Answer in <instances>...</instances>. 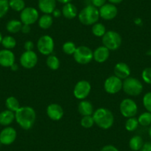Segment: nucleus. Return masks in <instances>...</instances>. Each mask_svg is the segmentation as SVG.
Wrapping results in <instances>:
<instances>
[{"label": "nucleus", "instance_id": "obj_49", "mask_svg": "<svg viewBox=\"0 0 151 151\" xmlns=\"http://www.w3.org/2000/svg\"><path fill=\"white\" fill-rule=\"evenodd\" d=\"M1 145H2V143H1V142H0V147H1Z\"/></svg>", "mask_w": 151, "mask_h": 151}, {"label": "nucleus", "instance_id": "obj_3", "mask_svg": "<svg viewBox=\"0 0 151 151\" xmlns=\"http://www.w3.org/2000/svg\"><path fill=\"white\" fill-rule=\"evenodd\" d=\"M78 17L82 24L93 25L99 19V11L93 5H88L79 12Z\"/></svg>", "mask_w": 151, "mask_h": 151}, {"label": "nucleus", "instance_id": "obj_13", "mask_svg": "<svg viewBox=\"0 0 151 151\" xmlns=\"http://www.w3.org/2000/svg\"><path fill=\"white\" fill-rule=\"evenodd\" d=\"M17 130L11 127H6L0 132V142L2 145H10L17 139Z\"/></svg>", "mask_w": 151, "mask_h": 151}, {"label": "nucleus", "instance_id": "obj_26", "mask_svg": "<svg viewBox=\"0 0 151 151\" xmlns=\"http://www.w3.org/2000/svg\"><path fill=\"white\" fill-rule=\"evenodd\" d=\"M5 106L7 109L15 113L19 109L20 104L18 99L14 96H9L5 101Z\"/></svg>", "mask_w": 151, "mask_h": 151}, {"label": "nucleus", "instance_id": "obj_40", "mask_svg": "<svg viewBox=\"0 0 151 151\" xmlns=\"http://www.w3.org/2000/svg\"><path fill=\"white\" fill-rule=\"evenodd\" d=\"M100 151H119V150L117 149V147H116L113 146V145H107L103 147Z\"/></svg>", "mask_w": 151, "mask_h": 151}, {"label": "nucleus", "instance_id": "obj_5", "mask_svg": "<svg viewBox=\"0 0 151 151\" xmlns=\"http://www.w3.org/2000/svg\"><path fill=\"white\" fill-rule=\"evenodd\" d=\"M122 39L120 34L114 30H109L102 36L103 46L110 50H116L120 47Z\"/></svg>", "mask_w": 151, "mask_h": 151}, {"label": "nucleus", "instance_id": "obj_29", "mask_svg": "<svg viewBox=\"0 0 151 151\" xmlns=\"http://www.w3.org/2000/svg\"><path fill=\"white\" fill-rule=\"evenodd\" d=\"M1 44L3 46L4 49H8V50H11L14 48L17 45V40L15 38L11 36H6L3 37Z\"/></svg>", "mask_w": 151, "mask_h": 151}, {"label": "nucleus", "instance_id": "obj_19", "mask_svg": "<svg viewBox=\"0 0 151 151\" xmlns=\"http://www.w3.org/2000/svg\"><path fill=\"white\" fill-rule=\"evenodd\" d=\"M38 6L45 14H50L56 9V0H39Z\"/></svg>", "mask_w": 151, "mask_h": 151}, {"label": "nucleus", "instance_id": "obj_41", "mask_svg": "<svg viewBox=\"0 0 151 151\" xmlns=\"http://www.w3.org/2000/svg\"><path fill=\"white\" fill-rule=\"evenodd\" d=\"M31 30V28H30V25H28V24H22V27L21 32L24 34H28L29 33Z\"/></svg>", "mask_w": 151, "mask_h": 151}, {"label": "nucleus", "instance_id": "obj_50", "mask_svg": "<svg viewBox=\"0 0 151 151\" xmlns=\"http://www.w3.org/2000/svg\"><path fill=\"white\" fill-rule=\"evenodd\" d=\"M64 151H69V150H64Z\"/></svg>", "mask_w": 151, "mask_h": 151}, {"label": "nucleus", "instance_id": "obj_32", "mask_svg": "<svg viewBox=\"0 0 151 151\" xmlns=\"http://www.w3.org/2000/svg\"><path fill=\"white\" fill-rule=\"evenodd\" d=\"M139 124L138 119L135 117L128 118L125 122V129L129 132L135 131L139 127Z\"/></svg>", "mask_w": 151, "mask_h": 151}, {"label": "nucleus", "instance_id": "obj_16", "mask_svg": "<svg viewBox=\"0 0 151 151\" xmlns=\"http://www.w3.org/2000/svg\"><path fill=\"white\" fill-rule=\"evenodd\" d=\"M15 63V55L11 50H0V65L4 68H11Z\"/></svg>", "mask_w": 151, "mask_h": 151}, {"label": "nucleus", "instance_id": "obj_31", "mask_svg": "<svg viewBox=\"0 0 151 151\" xmlns=\"http://www.w3.org/2000/svg\"><path fill=\"white\" fill-rule=\"evenodd\" d=\"M9 6L14 11L21 12L25 8V3L24 0H10Z\"/></svg>", "mask_w": 151, "mask_h": 151}, {"label": "nucleus", "instance_id": "obj_43", "mask_svg": "<svg viewBox=\"0 0 151 151\" xmlns=\"http://www.w3.org/2000/svg\"><path fill=\"white\" fill-rule=\"evenodd\" d=\"M52 14H53V17H55V18H59V17H61V15H62V11H59V9H55L54 11H53V12L52 13Z\"/></svg>", "mask_w": 151, "mask_h": 151}, {"label": "nucleus", "instance_id": "obj_15", "mask_svg": "<svg viewBox=\"0 0 151 151\" xmlns=\"http://www.w3.org/2000/svg\"><path fill=\"white\" fill-rule=\"evenodd\" d=\"M47 115L49 118L53 121H59L62 119L64 116V110L62 106L56 103L49 104L47 107Z\"/></svg>", "mask_w": 151, "mask_h": 151}, {"label": "nucleus", "instance_id": "obj_6", "mask_svg": "<svg viewBox=\"0 0 151 151\" xmlns=\"http://www.w3.org/2000/svg\"><path fill=\"white\" fill-rule=\"evenodd\" d=\"M73 58L78 64L88 65L93 59V52L87 46H79L73 53Z\"/></svg>", "mask_w": 151, "mask_h": 151}, {"label": "nucleus", "instance_id": "obj_23", "mask_svg": "<svg viewBox=\"0 0 151 151\" xmlns=\"http://www.w3.org/2000/svg\"><path fill=\"white\" fill-rule=\"evenodd\" d=\"M53 22V19L50 14H44L38 19V24L40 28L43 30H47L50 28Z\"/></svg>", "mask_w": 151, "mask_h": 151}, {"label": "nucleus", "instance_id": "obj_7", "mask_svg": "<svg viewBox=\"0 0 151 151\" xmlns=\"http://www.w3.org/2000/svg\"><path fill=\"white\" fill-rule=\"evenodd\" d=\"M119 110L122 115L125 118L135 117L138 113L137 104L132 99H124L120 103Z\"/></svg>", "mask_w": 151, "mask_h": 151}, {"label": "nucleus", "instance_id": "obj_10", "mask_svg": "<svg viewBox=\"0 0 151 151\" xmlns=\"http://www.w3.org/2000/svg\"><path fill=\"white\" fill-rule=\"evenodd\" d=\"M91 91V85L86 80L79 81L73 88V95L78 99H85Z\"/></svg>", "mask_w": 151, "mask_h": 151}, {"label": "nucleus", "instance_id": "obj_28", "mask_svg": "<svg viewBox=\"0 0 151 151\" xmlns=\"http://www.w3.org/2000/svg\"><path fill=\"white\" fill-rule=\"evenodd\" d=\"M46 64H47V66L52 70H56L59 69L60 66L59 59L54 55H49L48 57L46 59Z\"/></svg>", "mask_w": 151, "mask_h": 151}, {"label": "nucleus", "instance_id": "obj_45", "mask_svg": "<svg viewBox=\"0 0 151 151\" xmlns=\"http://www.w3.org/2000/svg\"><path fill=\"white\" fill-rule=\"evenodd\" d=\"M56 1H58L59 2H60V3H62V4H67V3H69V2H70L72 0H56Z\"/></svg>", "mask_w": 151, "mask_h": 151}, {"label": "nucleus", "instance_id": "obj_27", "mask_svg": "<svg viewBox=\"0 0 151 151\" xmlns=\"http://www.w3.org/2000/svg\"><path fill=\"white\" fill-rule=\"evenodd\" d=\"M91 31H92L93 34L97 37H102L107 32L105 26L99 22H96V24H93Z\"/></svg>", "mask_w": 151, "mask_h": 151}, {"label": "nucleus", "instance_id": "obj_14", "mask_svg": "<svg viewBox=\"0 0 151 151\" xmlns=\"http://www.w3.org/2000/svg\"><path fill=\"white\" fill-rule=\"evenodd\" d=\"M99 16L104 20H112L118 14V9L115 5L111 3L104 4L100 8Z\"/></svg>", "mask_w": 151, "mask_h": 151}, {"label": "nucleus", "instance_id": "obj_8", "mask_svg": "<svg viewBox=\"0 0 151 151\" xmlns=\"http://www.w3.org/2000/svg\"><path fill=\"white\" fill-rule=\"evenodd\" d=\"M36 46L40 53L45 56H49L54 50V41L50 36L45 35L38 40Z\"/></svg>", "mask_w": 151, "mask_h": 151}, {"label": "nucleus", "instance_id": "obj_12", "mask_svg": "<svg viewBox=\"0 0 151 151\" xmlns=\"http://www.w3.org/2000/svg\"><path fill=\"white\" fill-rule=\"evenodd\" d=\"M20 65L26 69H31L34 68L38 62L37 54L33 50L24 51L21 55L19 59Z\"/></svg>", "mask_w": 151, "mask_h": 151}, {"label": "nucleus", "instance_id": "obj_11", "mask_svg": "<svg viewBox=\"0 0 151 151\" xmlns=\"http://www.w3.org/2000/svg\"><path fill=\"white\" fill-rule=\"evenodd\" d=\"M39 17V12L36 8L32 7L24 8L20 14V21L24 24L31 25L38 21Z\"/></svg>", "mask_w": 151, "mask_h": 151}, {"label": "nucleus", "instance_id": "obj_9", "mask_svg": "<svg viewBox=\"0 0 151 151\" xmlns=\"http://www.w3.org/2000/svg\"><path fill=\"white\" fill-rule=\"evenodd\" d=\"M123 82L117 76H110L106 79L104 83V91L109 94H116L122 90Z\"/></svg>", "mask_w": 151, "mask_h": 151}, {"label": "nucleus", "instance_id": "obj_35", "mask_svg": "<svg viewBox=\"0 0 151 151\" xmlns=\"http://www.w3.org/2000/svg\"><path fill=\"white\" fill-rule=\"evenodd\" d=\"M9 1L8 0H0V19L5 17L9 11Z\"/></svg>", "mask_w": 151, "mask_h": 151}, {"label": "nucleus", "instance_id": "obj_24", "mask_svg": "<svg viewBox=\"0 0 151 151\" xmlns=\"http://www.w3.org/2000/svg\"><path fill=\"white\" fill-rule=\"evenodd\" d=\"M144 145V141L142 136H133L129 141V147L133 151H139Z\"/></svg>", "mask_w": 151, "mask_h": 151}, {"label": "nucleus", "instance_id": "obj_17", "mask_svg": "<svg viewBox=\"0 0 151 151\" xmlns=\"http://www.w3.org/2000/svg\"><path fill=\"white\" fill-rule=\"evenodd\" d=\"M114 75L118 78L125 79L130 75V68L128 65L124 62H119L114 66Z\"/></svg>", "mask_w": 151, "mask_h": 151}, {"label": "nucleus", "instance_id": "obj_18", "mask_svg": "<svg viewBox=\"0 0 151 151\" xmlns=\"http://www.w3.org/2000/svg\"><path fill=\"white\" fill-rule=\"evenodd\" d=\"M110 57V50L104 46H99L93 51V59L98 63L106 62Z\"/></svg>", "mask_w": 151, "mask_h": 151}, {"label": "nucleus", "instance_id": "obj_33", "mask_svg": "<svg viewBox=\"0 0 151 151\" xmlns=\"http://www.w3.org/2000/svg\"><path fill=\"white\" fill-rule=\"evenodd\" d=\"M76 47H76V44L73 42H66L62 45V50H63L64 53L68 55H73L76 50Z\"/></svg>", "mask_w": 151, "mask_h": 151}, {"label": "nucleus", "instance_id": "obj_47", "mask_svg": "<svg viewBox=\"0 0 151 151\" xmlns=\"http://www.w3.org/2000/svg\"><path fill=\"white\" fill-rule=\"evenodd\" d=\"M148 133H149V136H150V139H151V125L150 126L149 130H148Z\"/></svg>", "mask_w": 151, "mask_h": 151}, {"label": "nucleus", "instance_id": "obj_1", "mask_svg": "<svg viewBox=\"0 0 151 151\" xmlns=\"http://www.w3.org/2000/svg\"><path fill=\"white\" fill-rule=\"evenodd\" d=\"M36 114L34 109L30 106L20 107L15 112V120L23 130H30L36 122Z\"/></svg>", "mask_w": 151, "mask_h": 151}, {"label": "nucleus", "instance_id": "obj_36", "mask_svg": "<svg viewBox=\"0 0 151 151\" xmlns=\"http://www.w3.org/2000/svg\"><path fill=\"white\" fill-rule=\"evenodd\" d=\"M142 103L147 111L151 113V92H147L144 95Z\"/></svg>", "mask_w": 151, "mask_h": 151}, {"label": "nucleus", "instance_id": "obj_34", "mask_svg": "<svg viewBox=\"0 0 151 151\" xmlns=\"http://www.w3.org/2000/svg\"><path fill=\"white\" fill-rule=\"evenodd\" d=\"M80 124L84 128H91L93 126L94 123L93 118V116H82V119L80 121Z\"/></svg>", "mask_w": 151, "mask_h": 151}, {"label": "nucleus", "instance_id": "obj_38", "mask_svg": "<svg viewBox=\"0 0 151 151\" xmlns=\"http://www.w3.org/2000/svg\"><path fill=\"white\" fill-rule=\"evenodd\" d=\"M24 50H25L26 51H32V50H33V49H34V43L32 41H30V40L26 41L25 42H24Z\"/></svg>", "mask_w": 151, "mask_h": 151}, {"label": "nucleus", "instance_id": "obj_22", "mask_svg": "<svg viewBox=\"0 0 151 151\" xmlns=\"http://www.w3.org/2000/svg\"><path fill=\"white\" fill-rule=\"evenodd\" d=\"M62 14L68 19H73L77 15V8L73 4L69 2L63 6Z\"/></svg>", "mask_w": 151, "mask_h": 151}, {"label": "nucleus", "instance_id": "obj_44", "mask_svg": "<svg viewBox=\"0 0 151 151\" xmlns=\"http://www.w3.org/2000/svg\"><path fill=\"white\" fill-rule=\"evenodd\" d=\"M109 2L113 5H116V4H119L122 2V0H108Z\"/></svg>", "mask_w": 151, "mask_h": 151}, {"label": "nucleus", "instance_id": "obj_39", "mask_svg": "<svg viewBox=\"0 0 151 151\" xmlns=\"http://www.w3.org/2000/svg\"><path fill=\"white\" fill-rule=\"evenodd\" d=\"M106 1L107 0H91V2L96 8H101L104 4H106Z\"/></svg>", "mask_w": 151, "mask_h": 151}, {"label": "nucleus", "instance_id": "obj_25", "mask_svg": "<svg viewBox=\"0 0 151 151\" xmlns=\"http://www.w3.org/2000/svg\"><path fill=\"white\" fill-rule=\"evenodd\" d=\"M22 22L19 20L12 19L10 20L6 24V29L9 33H17L21 31L22 27Z\"/></svg>", "mask_w": 151, "mask_h": 151}, {"label": "nucleus", "instance_id": "obj_30", "mask_svg": "<svg viewBox=\"0 0 151 151\" xmlns=\"http://www.w3.org/2000/svg\"><path fill=\"white\" fill-rule=\"evenodd\" d=\"M140 125L147 127L151 125V113L150 112H144L137 119Z\"/></svg>", "mask_w": 151, "mask_h": 151}, {"label": "nucleus", "instance_id": "obj_21", "mask_svg": "<svg viewBox=\"0 0 151 151\" xmlns=\"http://www.w3.org/2000/svg\"><path fill=\"white\" fill-rule=\"evenodd\" d=\"M15 120V113L9 110H5L0 113V124L9 126Z\"/></svg>", "mask_w": 151, "mask_h": 151}, {"label": "nucleus", "instance_id": "obj_42", "mask_svg": "<svg viewBox=\"0 0 151 151\" xmlns=\"http://www.w3.org/2000/svg\"><path fill=\"white\" fill-rule=\"evenodd\" d=\"M139 151H151V142H147L144 143L143 146Z\"/></svg>", "mask_w": 151, "mask_h": 151}, {"label": "nucleus", "instance_id": "obj_37", "mask_svg": "<svg viewBox=\"0 0 151 151\" xmlns=\"http://www.w3.org/2000/svg\"><path fill=\"white\" fill-rule=\"evenodd\" d=\"M142 78L145 83L151 85V68H146L143 70Z\"/></svg>", "mask_w": 151, "mask_h": 151}, {"label": "nucleus", "instance_id": "obj_46", "mask_svg": "<svg viewBox=\"0 0 151 151\" xmlns=\"http://www.w3.org/2000/svg\"><path fill=\"white\" fill-rule=\"evenodd\" d=\"M11 70H18V65H17V64L16 63H14V65H12V66L11 67Z\"/></svg>", "mask_w": 151, "mask_h": 151}, {"label": "nucleus", "instance_id": "obj_4", "mask_svg": "<svg viewBox=\"0 0 151 151\" xmlns=\"http://www.w3.org/2000/svg\"><path fill=\"white\" fill-rule=\"evenodd\" d=\"M122 90L127 95L137 96L143 91V85L136 78L129 76L123 81Z\"/></svg>", "mask_w": 151, "mask_h": 151}, {"label": "nucleus", "instance_id": "obj_20", "mask_svg": "<svg viewBox=\"0 0 151 151\" xmlns=\"http://www.w3.org/2000/svg\"><path fill=\"white\" fill-rule=\"evenodd\" d=\"M78 111L82 116H92L93 114L94 108L92 103L88 100H81L78 105Z\"/></svg>", "mask_w": 151, "mask_h": 151}, {"label": "nucleus", "instance_id": "obj_48", "mask_svg": "<svg viewBox=\"0 0 151 151\" xmlns=\"http://www.w3.org/2000/svg\"><path fill=\"white\" fill-rule=\"evenodd\" d=\"M2 39H3V37H2V33H1V32H0V44L2 43Z\"/></svg>", "mask_w": 151, "mask_h": 151}, {"label": "nucleus", "instance_id": "obj_2", "mask_svg": "<svg viewBox=\"0 0 151 151\" xmlns=\"http://www.w3.org/2000/svg\"><path fill=\"white\" fill-rule=\"evenodd\" d=\"M94 123L103 130H108L114 123V116L110 110L100 107L93 112V114Z\"/></svg>", "mask_w": 151, "mask_h": 151}]
</instances>
